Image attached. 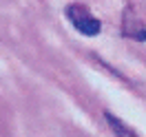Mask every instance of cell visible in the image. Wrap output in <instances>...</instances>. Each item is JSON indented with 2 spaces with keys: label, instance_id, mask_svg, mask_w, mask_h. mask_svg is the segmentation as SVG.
I'll use <instances>...</instances> for the list:
<instances>
[{
  "label": "cell",
  "instance_id": "cell-3",
  "mask_svg": "<svg viewBox=\"0 0 146 137\" xmlns=\"http://www.w3.org/2000/svg\"><path fill=\"white\" fill-rule=\"evenodd\" d=\"M106 122L111 124V128H113L115 137H137V133L133 130V128L126 126L122 119H117L115 115H111V113H106Z\"/></svg>",
  "mask_w": 146,
  "mask_h": 137
},
{
  "label": "cell",
  "instance_id": "cell-2",
  "mask_svg": "<svg viewBox=\"0 0 146 137\" xmlns=\"http://www.w3.org/2000/svg\"><path fill=\"white\" fill-rule=\"evenodd\" d=\"M124 33H126L128 38L142 40V42L146 40V27L137 18H133V13L128 9H126V13H124Z\"/></svg>",
  "mask_w": 146,
  "mask_h": 137
},
{
  "label": "cell",
  "instance_id": "cell-1",
  "mask_svg": "<svg viewBox=\"0 0 146 137\" xmlns=\"http://www.w3.org/2000/svg\"><path fill=\"white\" fill-rule=\"evenodd\" d=\"M66 18L75 27V31H80L82 36H98L102 31V22L89 11V7H84L80 2H73L66 7Z\"/></svg>",
  "mask_w": 146,
  "mask_h": 137
}]
</instances>
